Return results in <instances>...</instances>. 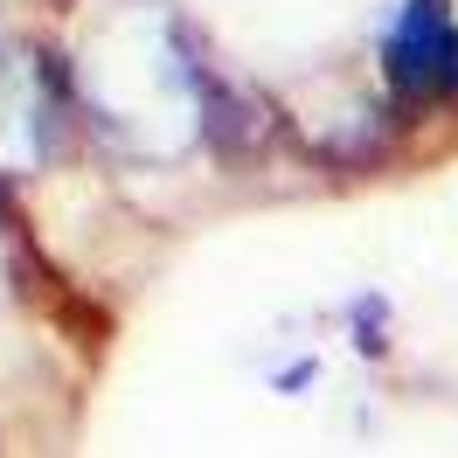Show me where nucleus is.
<instances>
[{
    "label": "nucleus",
    "mask_w": 458,
    "mask_h": 458,
    "mask_svg": "<svg viewBox=\"0 0 458 458\" xmlns=\"http://www.w3.org/2000/svg\"><path fill=\"white\" fill-rule=\"evenodd\" d=\"M382 63H389V84L410 90V98L458 90V29L445 14V0H410L389 42H382Z\"/></svg>",
    "instance_id": "nucleus-1"
}]
</instances>
